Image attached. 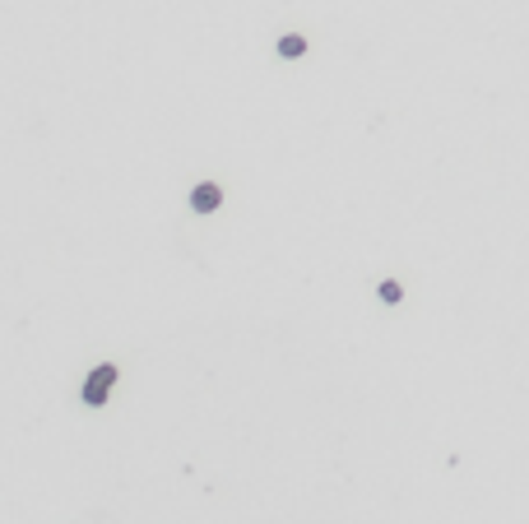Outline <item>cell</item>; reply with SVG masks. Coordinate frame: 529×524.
I'll return each instance as SVG.
<instances>
[{
  "label": "cell",
  "mask_w": 529,
  "mask_h": 524,
  "mask_svg": "<svg viewBox=\"0 0 529 524\" xmlns=\"http://www.w3.org/2000/svg\"><path fill=\"white\" fill-rule=\"evenodd\" d=\"M112 381H117V366L102 362L98 371L84 381V404H102V399H107V390H112Z\"/></svg>",
  "instance_id": "1"
},
{
  "label": "cell",
  "mask_w": 529,
  "mask_h": 524,
  "mask_svg": "<svg viewBox=\"0 0 529 524\" xmlns=\"http://www.w3.org/2000/svg\"><path fill=\"white\" fill-rule=\"evenodd\" d=\"M218 204H223V190H218L214 181H205V186L191 190V209H196V214H214Z\"/></svg>",
  "instance_id": "2"
},
{
  "label": "cell",
  "mask_w": 529,
  "mask_h": 524,
  "mask_svg": "<svg viewBox=\"0 0 529 524\" xmlns=\"http://www.w3.org/2000/svg\"><path fill=\"white\" fill-rule=\"evenodd\" d=\"M306 51V38H297V33H288V38H279V56H288V60H297Z\"/></svg>",
  "instance_id": "3"
},
{
  "label": "cell",
  "mask_w": 529,
  "mask_h": 524,
  "mask_svg": "<svg viewBox=\"0 0 529 524\" xmlns=\"http://www.w3.org/2000/svg\"><path fill=\"white\" fill-rule=\"evenodd\" d=\"M400 297H404V288L395 283V278H385V283H381V302H390V307H395Z\"/></svg>",
  "instance_id": "4"
}]
</instances>
